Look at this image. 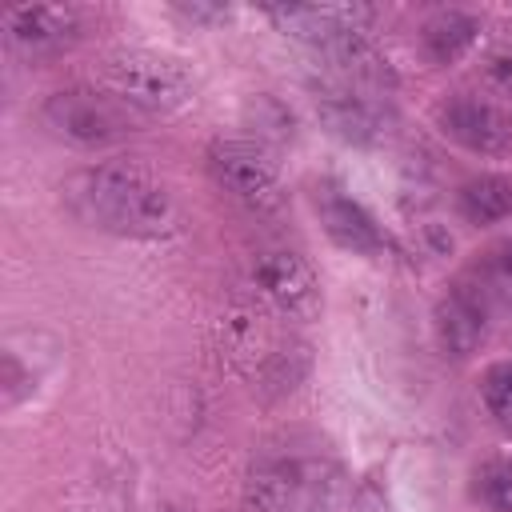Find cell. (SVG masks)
<instances>
[{
  "mask_svg": "<svg viewBox=\"0 0 512 512\" xmlns=\"http://www.w3.org/2000/svg\"><path fill=\"white\" fill-rule=\"evenodd\" d=\"M480 36V20L460 8H440L420 24V48L432 64H456L460 56L472 52Z\"/></svg>",
  "mask_w": 512,
  "mask_h": 512,
  "instance_id": "obj_12",
  "label": "cell"
},
{
  "mask_svg": "<svg viewBox=\"0 0 512 512\" xmlns=\"http://www.w3.org/2000/svg\"><path fill=\"white\" fill-rule=\"evenodd\" d=\"M316 212H320V224L336 248H344L352 256H380L384 252V232H380L376 216L356 196H348L344 188H324L316 200Z\"/></svg>",
  "mask_w": 512,
  "mask_h": 512,
  "instance_id": "obj_11",
  "label": "cell"
},
{
  "mask_svg": "<svg viewBox=\"0 0 512 512\" xmlns=\"http://www.w3.org/2000/svg\"><path fill=\"white\" fill-rule=\"evenodd\" d=\"M480 288L488 300H500V304H512V240H500L492 244L484 256H480Z\"/></svg>",
  "mask_w": 512,
  "mask_h": 512,
  "instance_id": "obj_16",
  "label": "cell"
},
{
  "mask_svg": "<svg viewBox=\"0 0 512 512\" xmlns=\"http://www.w3.org/2000/svg\"><path fill=\"white\" fill-rule=\"evenodd\" d=\"M488 308H492V300L484 296L480 284H452L440 296L436 316H432L440 348L456 360L472 356L488 340Z\"/></svg>",
  "mask_w": 512,
  "mask_h": 512,
  "instance_id": "obj_9",
  "label": "cell"
},
{
  "mask_svg": "<svg viewBox=\"0 0 512 512\" xmlns=\"http://www.w3.org/2000/svg\"><path fill=\"white\" fill-rule=\"evenodd\" d=\"M480 400L488 408V416L512 432V360H496L484 368L480 376Z\"/></svg>",
  "mask_w": 512,
  "mask_h": 512,
  "instance_id": "obj_15",
  "label": "cell"
},
{
  "mask_svg": "<svg viewBox=\"0 0 512 512\" xmlns=\"http://www.w3.org/2000/svg\"><path fill=\"white\" fill-rule=\"evenodd\" d=\"M304 496H308V472L300 460L288 456L256 460L240 488L244 512H300Z\"/></svg>",
  "mask_w": 512,
  "mask_h": 512,
  "instance_id": "obj_10",
  "label": "cell"
},
{
  "mask_svg": "<svg viewBox=\"0 0 512 512\" xmlns=\"http://www.w3.org/2000/svg\"><path fill=\"white\" fill-rule=\"evenodd\" d=\"M68 208L100 232L128 240H164L180 228L172 188L140 160H104L64 184Z\"/></svg>",
  "mask_w": 512,
  "mask_h": 512,
  "instance_id": "obj_1",
  "label": "cell"
},
{
  "mask_svg": "<svg viewBox=\"0 0 512 512\" xmlns=\"http://www.w3.org/2000/svg\"><path fill=\"white\" fill-rule=\"evenodd\" d=\"M40 120L48 124L52 136H60L72 148H104L132 132V112L96 84L56 88L44 100Z\"/></svg>",
  "mask_w": 512,
  "mask_h": 512,
  "instance_id": "obj_3",
  "label": "cell"
},
{
  "mask_svg": "<svg viewBox=\"0 0 512 512\" xmlns=\"http://www.w3.org/2000/svg\"><path fill=\"white\" fill-rule=\"evenodd\" d=\"M348 512H388V500H384L380 484H376V480H364V484L356 488V496L348 500Z\"/></svg>",
  "mask_w": 512,
  "mask_h": 512,
  "instance_id": "obj_17",
  "label": "cell"
},
{
  "mask_svg": "<svg viewBox=\"0 0 512 512\" xmlns=\"http://www.w3.org/2000/svg\"><path fill=\"white\" fill-rule=\"evenodd\" d=\"M456 208L468 224H500L512 216V176L500 172H484L460 184L456 192Z\"/></svg>",
  "mask_w": 512,
  "mask_h": 512,
  "instance_id": "obj_13",
  "label": "cell"
},
{
  "mask_svg": "<svg viewBox=\"0 0 512 512\" xmlns=\"http://www.w3.org/2000/svg\"><path fill=\"white\" fill-rule=\"evenodd\" d=\"M248 280L256 300L288 320H312L320 312L316 268L296 248H260L248 264Z\"/></svg>",
  "mask_w": 512,
  "mask_h": 512,
  "instance_id": "obj_5",
  "label": "cell"
},
{
  "mask_svg": "<svg viewBox=\"0 0 512 512\" xmlns=\"http://www.w3.org/2000/svg\"><path fill=\"white\" fill-rule=\"evenodd\" d=\"M204 160H208L216 188L228 200H236L240 208H248V212H276L280 208V200H284L280 168L256 140L220 136L208 144Z\"/></svg>",
  "mask_w": 512,
  "mask_h": 512,
  "instance_id": "obj_4",
  "label": "cell"
},
{
  "mask_svg": "<svg viewBox=\"0 0 512 512\" xmlns=\"http://www.w3.org/2000/svg\"><path fill=\"white\" fill-rule=\"evenodd\" d=\"M188 20H220V16H228V8H212V4H188V8H180Z\"/></svg>",
  "mask_w": 512,
  "mask_h": 512,
  "instance_id": "obj_18",
  "label": "cell"
},
{
  "mask_svg": "<svg viewBox=\"0 0 512 512\" xmlns=\"http://www.w3.org/2000/svg\"><path fill=\"white\" fill-rule=\"evenodd\" d=\"M96 88L116 96L128 112L164 116L188 104L196 76L180 56H168L156 48H112L96 64Z\"/></svg>",
  "mask_w": 512,
  "mask_h": 512,
  "instance_id": "obj_2",
  "label": "cell"
},
{
  "mask_svg": "<svg viewBox=\"0 0 512 512\" xmlns=\"http://www.w3.org/2000/svg\"><path fill=\"white\" fill-rule=\"evenodd\" d=\"M316 116L320 124H328L332 136L348 144H376L392 128V112L364 84H348V80L316 92Z\"/></svg>",
  "mask_w": 512,
  "mask_h": 512,
  "instance_id": "obj_8",
  "label": "cell"
},
{
  "mask_svg": "<svg viewBox=\"0 0 512 512\" xmlns=\"http://www.w3.org/2000/svg\"><path fill=\"white\" fill-rule=\"evenodd\" d=\"M472 496L488 512H512V456H488L472 472Z\"/></svg>",
  "mask_w": 512,
  "mask_h": 512,
  "instance_id": "obj_14",
  "label": "cell"
},
{
  "mask_svg": "<svg viewBox=\"0 0 512 512\" xmlns=\"http://www.w3.org/2000/svg\"><path fill=\"white\" fill-rule=\"evenodd\" d=\"M436 128L476 152V156H508L512 152V112L480 92H452L436 104Z\"/></svg>",
  "mask_w": 512,
  "mask_h": 512,
  "instance_id": "obj_6",
  "label": "cell"
},
{
  "mask_svg": "<svg viewBox=\"0 0 512 512\" xmlns=\"http://www.w3.org/2000/svg\"><path fill=\"white\" fill-rule=\"evenodd\" d=\"M0 28L12 52H20L24 60H44V56H60L80 40L84 16L72 4H16L4 8Z\"/></svg>",
  "mask_w": 512,
  "mask_h": 512,
  "instance_id": "obj_7",
  "label": "cell"
},
{
  "mask_svg": "<svg viewBox=\"0 0 512 512\" xmlns=\"http://www.w3.org/2000/svg\"><path fill=\"white\" fill-rule=\"evenodd\" d=\"M492 72H496V76L504 80V88L512 92V60H496V64H492Z\"/></svg>",
  "mask_w": 512,
  "mask_h": 512,
  "instance_id": "obj_19",
  "label": "cell"
}]
</instances>
